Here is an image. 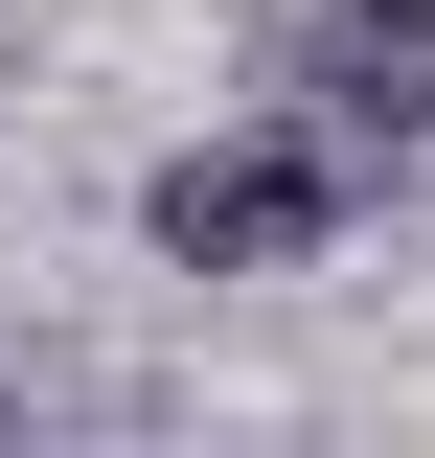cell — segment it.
<instances>
[{"label":"cell","instance_id":"7a4b0ae2","mask_svg":"<svg viewBox=\"0 0 435 458\" xmlns=\"http://www.w3.org/2000/svg\"><path fill=\"white\" fill-rule=\"evenodd\" d=\"M298 114H321L344 161L435 138V0H321V23H298Z\"/></svg>","mask_w":435,"mask_h":458},{"label":"cell","instance_id":"6da1fadb","mask_svg":"<svg viewBox=\"0 0 435 458\" xmlns=\"http://www.w3.org/2000/svg\"><path fill=\"white\" fill-rule=\"evenodd\" d=\"M344 183L367 161H344L321 114H298V138H207V161H161V252L183 276H298V252L344 229Z\"/></svg>","mask_w":435,"mask_h":458}]
</instances>
